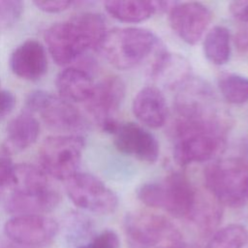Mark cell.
Listing matches in <instances>:
<instances>
[{
	"label": "cell",
	"instance_id": "19",
	"mask_svg": "<svg viewBox=\"0 0 248 248\" xmlns=\"http://www.w3.org/2000/svg\"><path fill=\"white\" fill-rule=\"evenodd\" d=\"M222 205L208 193H198L189 220L202 234L210 233L221 222Z\"/></svg>",
	"mask_w": 248,
	"mask_h": 248
},
{
	"label": "cell",
	"instance_id": "23",
	"mask_svg": "<svg viewBox=\"0 0 248 248\" xmlns=\"http://www.w3.org/2000/svg\"><path fill=\"white\" fill-rule=\"evenodd\" d=\"M52 188L47 174L34 165L22 163L15 166L13 190L16 192H42Z\"/></svg>",
	"mask_w": 248,
	"mask_h": 248
},
{
	"label": "cell",
	"instance_id": "22",
	"mask_svg": "<svg viewBox=\"0 0 248 248\" xmlns=\"http://www.w3.org/2000/svg\"><path fill=\"white\" fill-rule=\"evenodd\" d=\"M202 50L205 58L212 64L221 66L231 57V35L228 28L216 25L206 32L202 42Z\"/></svg>",
	"mask_w": 248,
	"mask_h": 248
},
{
	"label": "cell",
	"instance_id": "24",
	"mask_svg": "<svg viewBox=\"0 0 248 248\" xmlns=\"http://www.w3.org/2000/svg\"><path fill=\"white\" fill-rule=\"evenodd\" d=\"M222 97L233 105L248 103V78L236 74H227L218 80Z\"/></svg>",
	"mask_w": 248,
	"mask_h": 248
},
{
	"label": "cell",
	"instance_id": "26",
	"mask_svg": "<svg viewBox=\"0 0 248 248\" xmlns=\"http://www.w3.org/2000/svg\"><path fill=\"white\" fill-rule=\"evenodd\" d=\"M67 238L72 243H79L80 241L91 239L93 232L91 221L84 215L79 213L71 214L66 222Z\"/></svg>",
	"mask_w": 248,
	"mask_h": 248
},
{
	"label": "cell",
	"instance_id": "6",
	"mask_svg": "<svg viewBox=\"0 0 248 248\" xmlns=\"http://www.w3.org/2000/svg\"><path fill=\"white\" fill-rule=\"evenodd\" d=\"M130 248H181L185 243L177 227L165 216L132 211L123 221Z\"/></svg>",
	"mask_w": 248,
	"mask_h": 248
},
{
	"label": "cell",
	"instance_id": "18",
	"mask_svg": "<svg viewBox=\"0 0 248 248\" xmlns=\"http://www.w3.org/2000/svg\"><path fill=\"white\" fill-rule=\"evenodd\" d=\"M60 97L68 102L86 103L92 96L95 82L91 76L80 68L69 67L61 71L55 80Z\"/></svg>",
	"mask_w": 248,
	"mask_h": 248
},
{
	"label": "cell",
	"instance_id": "10",
	"mask_svg": "<svg viewBox=\"0 0 248 248\" xmlns=\"http://www.w3.org/2000/svg\"><path fill=\"white\" fill-rule=\"evenodd\" d=\"M124 96L125 84L118 77H108L95 83L94 92L85 106L103 131L113 134L116 130L119 122L115 119V114Z\"/></svg>",
	"mask_w": 248,
	"mask_h": 248
},
{
	"label": "cell",
	"instance_id": "14",
	"mask_svg": "<svg viewBox=\"0 0 248 248\" xmlns=\"http://www.w3.org/2000/svg\"><path fill=\"white\" fill-rule=\"evenodd\" d=\"M10 67L15 75L23 79H40L47 71L45 46L36 40L23 42L12 52Z\"/></svg>",
	"mask_w": 248,
	"mask_h": 248
},
{
	"label": "cell",
	"instance_id": "16",
	"mask_svg": "<svg viewBox=\"0 0 248 248\" xmlns=\"http://www.w3.org/2000/svg\"><path fill=\"white\" fill-rule=\"evenodd\" d=\"M60 202L59 193L52 187L42 192H16L8 198L5 207L9 213L17 215L42 214L54 209Z\"/></svg>",
	"mask_w": 248,
	"mask_h": 248
},
{
	"label": "cell",
	"instance_id": "34",
	"mask_svg": "<svg viewBox=\"0 0 248 248\" xmlns=\"http://www.w3.org/2000/svg\"><path fill=\"white\" fill-rule=\"evenodd\" d=\"M181 248H200V247H198L196 245H186V244H184Z\"/></svg>",
	"mask_w": 248,
	"mask_h": 248
},
{
	"label": "cell",
	"instance_id": "28",
	"mask_svg": "<svg viewBox=\"0 0 248 248\" xmlns=\"http://www.w3.org/2000/svg\"><path fill=\"white\" fill-rule=\"evenodd\" d=\"M120 240L112 230H105L77 248H119Z\"/></svg>",
	"mask_w": 248,
	"mask_h": 248
},
{
	"label": "cell",
	"instance_id": "25",
	"mask_svg": "<svg viewBox=\"0 0 248 248\" xmlns=\"http://www.w3.org/2000/svg\"><path fill=\"white\" fill-rule=\"evenodd\" d=\"M248 241L247 229L238 224L228 225L217 231L206 248H243Z\"/></svg>",
	"mask_w": 248,
	"mask_h": 248
},
{
	"label": "cell",
	"instance_id": "9",
	"mask_svg": "<svg viewBox=\"0 0 248 248\" xmlns=\"http://www.w3.org/2000/svg\"><path fill=\"white\" fill-rule=\"evenodd\" d=\"M65 189L73 203L93 213L109 214L118 205L115 193L91 173H75L65 180Z\"/></svg>",
	"mask_w": 248,
	"mask_h": 248
},
{
	"label": "cell",
	"instance_id": "12",
	"mask_svg": "<svg viewBox=\"0 0 248 248\" xmlns=\"http://www.w3.org/2000/svg\"><path fill=\"white\" fill-rule=\"evenodd\" d=\"M212 19L210 10L199 2L176 3L170 11V25L188 45H196L204 36Z\"/></svg>",
	"mask_w": 248,
	"mask_h": 248
},
{
	"label": "cell",
	"instance_id": "31",
	"mask_svg": "<svg viewBox=\"0 0 248 248\" xmlns=\"http://www.w3.org/2000/svg\"><path fill=\"white\" fill-rule=\"evenodd\" d=\"M16 105L15 95L5 89H0V119H3L12 112Z\"/></svg>",
	"mask_w": 248,
	"mask_h": 248
},
{
	"label": "cell",
	"instance_id": "5",
	"mask_svg": "<svg viewBox=\"0 0 248 248\" xmlns=\"http://www.w3.org/2000/svg\"><path fill=\"white\" fill-rule=\"evenodd\" d=\"M207 192L221 204L240 207L248 199V164L240 158H225L203 170Z\"/></svg>",
	"mask_w": 248,
	"mask_h": 248
},
{
	"label": "cell",
	"instance_id": "21",
	"mask_svg": "<svg viewBox=\"0 0 248 248\" xmlns=\"http://www.w3.org/2000/svg\"><path fill=\"white\" fill-rule=\"evenodd\" d=\"M39 135V121L28 110L16 115L7 126L8 140L16 149L23 150L31 146Z\"/></svg>",
	"mask_w": 248,
	"mask_h": 248
},
{
	"label": "cell",
	"instance_id": "32",
	"mask_svg": "<svg viewBox=\"0 0 248 248\" xmlns=\"http://www.w3.org/2000/svg\"><path fill=\"white\" fill-rule=\"evenodd\" d=\"M229 10L235 19L248 23V0L232 1L229 5Z\"/></svg>",
	"mask_w": 248,
	"mask_h": 248
},
{
	"label": "cell",
	"instance_id": "27",
	"mask_svg": "<svg viewBox=\"0 0 248 248\" xmlns=\"http://www.w3.org/2000/svg\"><path fill=\"white\" fill-rule=\"evenodd\" d=\"M23 11V3L17 0H0V27L10 26L17 21Z\"/></svg>",
	"mask_w": 248,
	"mask_h": 248
},
{
	"label": "cell",
	"instance_id": "7",
	"mask_svg": "<svg viewBox=\"0 0 248 248\" xmlns=\"http://www.w3.org/2000/svg\"><path fill=\"white\" fill-rule=\"evenodd\" d=\"M85 141L78 134L46 138L39 150L41 169L56 179L67 180L77 173Z\"/></svg>",
	"mask_w": 248,
	"mask_h": 248
},
{
	"label": "cell",
	"instance_id": "8",
	"mask_svg": "<svg viewBox=\"0 0 248 248\" xmlns=\"http://www.w3.org/2000/svg\"><path fill=\"white\" fill-rule=\"evenodd\" d=\"M28 111L37 112L50 128L64 132H78L87 127L81 112L60 96L43 90L31 92L26 99Z\"/></svg>",
	"mask_w": 248,
	"mask_h": 248
},
{
	"label": "cell",
	"instance_id": "35",
	"mask_svg": "<svg viewBox=\"0 0 248 248\" xmlns=\"http://www.w3.org/2000/svg\"><path fill=\"white\" fill-rule=\"evenodd\" d=\"M0 248H7V247H5V246H2V245H0Z\"/></svg>",
	"mask_w": 248,
	"mask_h": 248
},
{
	"label": "cell",
	"instance_id": "30",
	"mask_svg": "<svg viewBox=\"0 0 248 248\" xmlns=\"http://www.w3.org/2000/svg\"><path fill=\"white\" fill-rule=\"evenodd\" d=\"M35 6L42 10L43 12L49 13V14H55V13H61L68 8L71 7L73 4L72 1H66V0H50V1H35Z\"/></svg>",
	"mask_w": 248,
	"mask_h": 248
},
{
	"label": "cell",
	"instance_id": "15",
	"mask_svg": "<svg viewBox=\"0 0 248 248\" xmlns=\"http://www.w3.org/2000/svg\"><path fill=\"white\" fill-rule=\"evenodd\" d=\"M135 117L144 126L157 129L162 127L168 118V105L162 91L153 85L141 88L132 103Z\"/></svg>",
	"mask_w": 248,
	"mask_h": 248
},
{
	"label": "cell",
	"instance_id": "13",
	"mask_svg": "<svg viewBox=\"0 0 248 248\" xmlns=\"http://www.w3.org/2000/svg\"><path fill=\"white\" fill-rule=\"evenodd\" d=\"M112 135L113 143L119 152L149 164L158 160L159 143L142 126L133 122L119 123Z\"/></svg>",
	"mask_w": 248,
	"mask_h": 248
},
{
	"label": "cell",
	"instance_id": "4",
	"mask_svg": "<svg viewBox=\"0 0 248 248\" xmlns=\"http://www.w3.org/2000/svg\"><path fill=\"white\" fill-rule=\"evenodd\" d=\"M199 190L180 172L140 185L138 199L147 206L163 209L176 218L188 219L195 205Z\"/></svg>",
	"mask_w": 248,
	"mask_h": 248
},
{
	"label": "cell",
	"instance_id": "3",
	"mask_svg": "<svg viewBox=\"0 0 248 248\" xmlns=\"http://www.w3.org/2000/svg\"><path fill=\"white\" fill-rule=\"evenodd\" d=\"M157 36L140 27L108 30L99 50L105 59L119 70H130L140 65L155 50Z\"/></svg>",
	"mask_w": 248,
	"mask_h": 248
},
{
	"label": "cell",
	"instance_id": "17",
	"mask_svg": "<svg viewBox=\"0 0 248 248\" xmlns=\"http://www.w3.org/2000/svg\"><path fill=\"white\" fill-rule=\"evenodd\" d=\"M190 70V65L184 57L168 51H160L150 68V76L163 86H182L189 78Z\"/></svg>",
	"mask_w": 248,
	"mask_h": 248
},
{
	"label": "cell",
	"instance_id": "20",
	"mask_svg": "<svg viewBox=\"0 0 248 248\" xmlns=\"http://www.w3.org/2000/svg\"><path fill=\"white\" fill-rule=\"evenodd\" d=\"M104 7L113 18L127 23H139L156 14L154 1L110 0L106 1Z\"/></svg>",
	"mask_w": 248,
	"mask_h": 248
},
{
	"label": "cell",
	"instance_id": "29",
	"mask_svg": "<svg viewBox=\"0 0 248 248\" xmlns=\"http://www.w3.org/2000/svg\"><path fill=\"white\" fill-rule=\"evenodd\" d=\"M15 166L7 154L0 156V194L8 188H13Z\"/></svg>",
	"mask_w": 248,
	"mask_h": 248
},
{
	"label": "cell",
	"instance_id": "11",
	"mask_svg": "<svg viewBox=\"0 0 248 248\" xmlns=\"http://www.w3.org/2000/svg\"><path fill=\"white\" fill-rule=\"evenodd\" d=\"M58 231V223L42 214L17 215L9 219L4 226V232L11 241L31 247L51 243Z\"/></svg>",
	"mask_w": 248,
	"mask_h": 248
},
{
	"label": "cell",
	"instance_id": "2",
	"mask_svg": "<svg viewBox=\"0 0 248 248\" xmlns=\"http://www.w3.org/2000/svg\"><path fill=\"white\" fill-rule=\"evenodd\" d=\"M229 119H180L172 124L173 158L180 166L211 160L225 147Z\"/></svg>",
	"mask_w": 248,
	"mask_h": 248
},
{
	"label": "cell",
	"instance_id": "33",
	"mask_svg": "<svg viewBox=\"0 0 248 248\" xmlns=\"http://www.w3.org/2000/svg\"><path fill=\"white\" fill-rule=\"evenodd\" d=\"M235 46L240 51H246L248 49V33L245 31L238 32L234 40Z\"/></svg>",
	"mask_w": 248,
	"mask_h": 248
},
{
	"label": "cell",
	"instance_id": "1",
	"mask_svg": "<svg viewBox=\"0 0 248 248\" xmlns=\"http://www.w3.org/2000/svg\"><path fill=\"white\" fill-rule=\"evenodd\" d=\"M105 18L96 13H80L51 25L45 35L48 51L58 65H68L89 49H98L108 32Z\"/></svg>",
	"mask_w": 248,
	"mask_h": 248
}]
</instances>
